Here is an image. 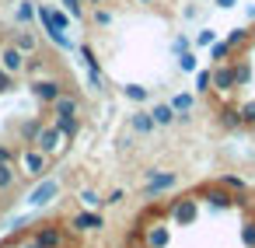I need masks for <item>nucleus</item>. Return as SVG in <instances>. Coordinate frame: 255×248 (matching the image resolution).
Here are the masks:
<instances>
[{"instance_id":"41","label":"nucleus","mask_w":255,"mask_h":248,"mask_svg":"<svg viewBox=\"0 0 255 248\" xmlns=\"http://www.w3.org/2000/svg\"><path fill=\"white\" fill-rule=\"evenodd\" d=\"M14 161V150L11 147H0V164H11Z\"/></svg>"},{"instance_id":"14","label":"nucleus","mask_w":255,"mask_h":248,"mask_svg":"<svg viewBox=\"0 0 255 248\" xmlns=\"http://www.w3.org/2000/svg\"><path fill=\"white\" fill-rule=\"evenodd\" d=\"M49 21H53V28H49V32H67V28H70V14H67V7L49 4Z\"/></svg>"},{"instance_id":"26","label":"nucleus","mask_w":255,"mask_h":248,"mask_svg":"<svg viewBox=\"0 0 255 248\" xmlns=\"http://www.w3.org/2000/svg\"><path fill=\"white\" fill-rule=\"evenodd\" d=\"M14 46L28 56V53H35V46H39V42H35V35H32V32H18V35H14Z\"/></svg>"},{"instance_id":"2","label":"nucleus","mask_w":255,"mask_h":248,"mask_svg":"<svg viewBox=\"0 0 255 248\" xmlns=\"http://www.w3.org/2000/svg\"><path fill=\"white\" fill-rule=\"evenodd\" d=\"M168 217H171L175 227H189V224L199 217V199H196V196H182V199H175L171 210H168Z\"/></svg>"},{"instance_id":"17","label":"nucleus","mask_w":255,"mask_h":248,"mask_svg":"<svg viewBox=\"0 0 255 248\" xmlns=\"http://www.w3.org/2000/svg\"><path fill=\"white\" fill-rule=\"evenodd\" d=\"M231 53H234V49H231V42H227V39H217V42L210 46V56H213L217 63H231Z\"/></svg>"},{"instance_id":"22","label":"nucleus","mask_w":255,"mask_h":248,"mask_svg":"<svg viewBox=\"0 0 255 248\" xmlns=\"http://www.w3.org/2000/svg\"><path fill=\"white\" fill-rule=\"evenodd\" d=\"M175 60H178V67H182L185 74H196V70H199V56H196V49H185V53L175 56Z\"/></svg>"},{"instance_id":"7","label":"nucleus","mask_w":255,"mask_h":248,"mask_svg":"<svg viewBox=\"0 0 255 248\" xmlns=\"http://www.w3.org/2000/svg\"><path fill=\"white\" fill-rule=\"evenodd\" d=\"M213 91H220V95L234 91V67L231 63H217L213 67Z\"/></svg>"},{"instance_id":"1","label":"nucleus","mask_w":255,"mask_h":248,"mask_svg":"<svg viewBox=\"0 0 255 248\" xmlns=\"http://www.w3.org/2000/svg\"><path fill=\"white\" fill-rule=\"evenodd\" d=\"M56 196H60V178H42V182L25 196V203H28V210H46Z\"/></svg>"},{"instance_id":"29","label":"nucleus","mask_w":255,"mask_h":248,"mask_svg":"<svg viewBox=\"0 0 255 248\" xmlns=\"http://www.w3.org/2000/svg\"><path fill=\"white\" fill-rule=\"evenodd\" d=\"M196 91L199 95L213 91V70H196Z\"/></svg>"},{"instance_id":"33","label":"nucleus","mask_w":255,"mask_h":248,"mask_svg":"<svg viewBox=\"0 0 255 248\" xmlns=\"http://www.w3.org/2000/svg\"><path fill=\"white\" fill-rule=\"evenodd\" d=\"M11 185H14V168L0 164V189H11Z\"/></svg>"},{"instance_id":"32","label":"nucleus","mask_w":255,"mask_h":248,"mask_svg":"<svg viewBox=\"0 0 255 248\" xmlns=\"http://www.w3.org/2000/svg\"><path fill=\"white\" fill-rule=\"evenodd\" d=\"M238 112H241V126H255V102H245Z\"/></svg>"},{"instance_id":"35","label":"nucleus","mask_w":255,"mask_h":248,"mask_svg":"<svg viewBox=\"0 0 255 248\" xmlns=\"http://www.w3.org/2000/svg\"><path fill=\"white\" fill-rule=\"evenodd\" d=\"M241 241H245V248H255V224L252 220L241 227Z\"/></svg>"},{"instance_id":"39","label":"nucleus","mask_w":255,"mask_h":248,"mask_svg":"<svg viewBox=\"0 0 255 248\" xmlns=\"http://www.w3.org/2000/svg\"><path fill=\"white\" fill-rule=\"evenodd\" d=\"M220 185H224V189H245V182H241V178H234V175H224V178H220Z\"/></svg>"},{"instance_id":"3","label":"nucleus","mask_w":255,"mask_h":248,"mask_svg":"<svg viewBox=\"0 0 255 248\" xmlns=\"http://www.w3.org/2000/svg\"><path fill=\"white\" fill-rule=\"evenodd\" d=\"M175 171H161V168H154V171H147V182H143V196L147 199H154V196H161V192H171L175 189Z\"/></svg>"},{"instance_id":"45","label":"nucleus","mask_w":255,"mask_h":248,"mask_svg":"<svg viewBox=\"0 0 255 248\" xmlns=\"http://www.w3.org/2000/svg\"><path fill=\"white\" fill-rule=\"evenodd\" d=\"M25 248H42V245H39V241H28V245H25Z\"/></svg>"},{"instance_id":"12","label":"nucleus","mask_w":255,"mask_h":248,"mask_svg":"<svg viewBox=\"0 0 255 248\" xmlns=\"http://www.w3.org/2000/svg\"><path fill=\"white\" fill-rule=\"evenodd\" d=\"M35 241H39L42 248H63V234H60V227H56V224H46V227H39Z\"/></svg>"},{"instance_id":"19","label":"nucleus","mask_w":255,"mask_h":248,"mask_svg":"<svg viewBox=\"0 0 255 248\" xmlns=\"http://www.w3.org/2000/svg\"><path fill=\"white\" fill-rule=\"evenodd\" d=\"M129 126H133L136 133H143V136H147V133L157 126V123H154V116H150V112H136V116L129 119Z\"/></svg>"},{"instance_id":"42","label":"nucleus","mask_w":255,"mask_h":248,"mask_svg":"<svg viewBox=\"0 0 255 248\" xmlns=\"http://www.w3.org/2000/svg\"><path fill=\"white\" fill-rule=\"evenodd\" d=\"M95 21H98V25H109L112 14H109V11H95Z\"/></svg>"},{"instance_id":"16","label":"nucleus","mask_w":255,"mask_h":248,"mask_svg":"<svg viewBox=\"0 0 255 248\" xmlns=\"http://www.w3.org/2000/svg\"><path fill=\"white\" fill-rule=\"evenodd\" d=\"M53 126H56V133H60L63 140H70V136L77 133V116H56Z\"/></svg>"},{"instance_id":"30","label":"nucleus","mask_w":255,"mask_h":248,"mask_svg":"<svg viewBox=\"0 0 255 248\" xmlns=\"http://www.w3.org/2000/svg\"><path fill=\"white\" fill-rule=\"evenodd\" d=\"M220 126H224V129H238V126H241V112H238V109H224V112H220Z\"/></svg>"},{"instance_id":"49","label":"nucleus","mask_w":255,"mask_h":248,"mask_svg":"<svg viewBox=\"0 0 255 248\" xmlns=\"http://www.w3.org/2000/svg\"><path fill=\"white\" fill-rule=\"evenodd\" d=\"M140 4H147V0H140Z\"/></svg>"},{"instance_id":"37","label":"nucleus","mask_w":255,"mask_h":248,"mask_svg":"<svg viewBox=\"0 0 255 248\" xmlns=\"http://www.w3.org/2000/svg\"><path fill=\"white\" fill-rule=\"evenodd\" d=\"M49 39H53V42H56V46H60V49H67V53H70V49H74V42H70V39H67V32H49Z\"/></svg>"},{"instance_id":"4","label":"nucleus","mask_w":255,"mask_h":248,"mask_svg":"<svg viewBox=\"0 0 255 248\" xmlns=\"http://www.w3.org/2000/svg\"><path fill=\"white\" fill-rule=\"evenodd\" d=\"M21 168H25V175H28V178H42V175H46V168H49V154H42L39 147H35V150L28 147V150L21 154Z\"/></svg>"},{"instance_id":"24","label":"nucleus","mask_w":255,"mask_h":248,"mask_svg":"<svg viewBox=\"0 0 255 248\" xmlns=\"http://www.w3.org/2000/svg\"><path fill=\"white\" fill-rule=\"evenodd\" d=\"M168 105L175 109V116H189V112H192V95H185V91H182V95H175Z\"/></svg>"},{"instance_id":"13","label":"nucleus","mask_w":255,"mask_h":248,"mask_svg":"<svg viewBox=\"0 0 255 248\" xmlns=\"http://www.w3.org/2000/svg\"><path fill=\"white\" fill-rule=\"evenodd\" d=\"M56 116H77V109H81V102L74 98V95H67V91H60V98L49 105Z\"/></svg>"},{"instance_id":"6","label":"nucleus","mask_w":255,"mask_h":248,"mask_svg":"<svg viewBox=\"0 0 255 248\" xmlns=\"http://www.w3.org/2000/svg\"><path fill=\"white\" fill-rule=\"evenodd\" d=\"M0 67H4L7 74H18V70H25V53L11 42V46H0Z\"/></svg>"},{"instance_id":"36","label":"nucleus","mask_w":255,"mask_h":248,"mask_svg":"<svg viewBox=\"0 0 255 248\" xmlns=\"http://www.w3.org/2000/svg\"><path fill=\"white\" fill-rule=\"evenodd\" d=\"M81 4H84V0H60V7H67V14L77 18V21H81Z\"/></svg>"},{"instance_id":"10","label":"nucleus","mask_w":255,"mask_h":248,"mask_svg":"<svg viewBox=\"0 0 255 248\" xmlns=\"http://www.w3.org/2000/svg\"><path fill=\"white\" fill-rule=\"evenodd\" d=\"M203 199H206L210 206H217V210H227V206L234 203V196H231L224 185H210V189H203Z\"/></svg>"},{"instance_id":"11","label":"nucleus","mask_w":255,"mask_h":248,"mask_svg":"<svg viewBox=\"0 0 255 248\" xmlns=\"http://www.w3.org/2000/svg\"><path fill=\"white\" fill-rule=\"evenodd\" d=\"M74 231H102L105 227V220H102V213H95V210H84V213H77L74 217V224H70Z\"/></svg>"},{"instance_id":"43","label":"nucleus","mask_w":255,"mask_h":248,"mask_svg":"<svg viewBox=\"0 0 255 248\" xmlns=\"http://www.w3.org/2000/svg\"><path fill=\"white\" fill-rule=\"evenodd\" d=\"M213 4H217L220 11H231V7H238V0H213Z\"/></svg>"},{"instance_id":"15","label":"nucleus","mask_w":255,"mask_h":248,"mask_svg":"<svg viewBox=\"0 0 255 248\" xmlns=\"http://www.w3.org/2000/svg\"><path fill=\"white\" fill-rule=\"evenodd\" d=\"M81 60H84V67H88V74H91V84L98 88V84H102V67H98V60H95L91 46H84V49H81Z\"/></svg>"},{"instance_id":"47","label":"nucleus","mask_w":255,"mask_h":248,"mask_svg":"<svg viewBox=\"0 0 255 248\" xmlns=\"http://www.w3.org/2000/svg\"><path fill=\"white\" fill-rule=\"evenodd\" d=\"M252 42H255V32H252Z\"/></svg>"},{"instance_id":"18","label":"nucleus","mask_w":255,"mask_h":248,"mask_svg":"<svg viewBox=\"0 0 255 248\" xmlns=\"http://www.w3.org/2000/svg\"><path fill=\"white\" fill-rule=\"evenodd\" d=\"M150 116H154V123H157V126H171L175 109H171L168 102H161V105H154V109H150Z\"/></svg>"},{"instance_id":"40","label":"nucleus","mask_w":255,"mask_h":248,"mask_svg":"<svg viewBox=\"0 0 255 248\" xmlns=\"http://www.w3.org/2000/svg\"><path fill=\"white\" fill-rule=\"evenodd\" d=\"M123 196H126L123 189H112V192L105 196V203H109V206H116V203H123Z\"/></svg>"},{"instance_id":"8","label":"nucleus","mask_w":255,"mask_h":248,"mask_svg":"<svg viewBox=\"0 0 255 248\" xmlns=\"http://www.w3.org/2000/svg\"><path fill=\"white\" fill-rule=\"evenodd\" d=\"M35 147H39L42 154H56V150L63 147V136L56 133V126H42V133L35 136Z\"/></svg>"},{"instance_id":"34","label":"nucleus","mask_w":255,"mask_h":248,"mask_svg":"<svg viewBox=\"0 0 255 248\" xmlns=\"http://www.w3.org/2000/svg\"><path fill=\"white\" fill-rule=\"evenodd\" d=\"M185 49H192V42H189L185 35H175V39H171V53H175V56H182Z\"/></svg>"},{"instance_id":"38","label":"nucleus","mask_w":255,"mask_h":248,"mask_svg":"<svg viewBox=\"0 0 255 248\" xmlns=\"http://www.w3.org/2000/svg\"><path fill=\"white\" fill-rule=\"evenodd\" d=\"M11 77H14V74H7L4 67H0V95H4V91H11V84H14Z\"/></svg>"},{"instance_id":"27","label":"nucleus","mask_w":255,"mask_h":248,"mask_svg":"<svg viewBox=\"0 0 255 248\" xmlns=\"http://www.w3.org/2000/svg\"><path fill=\"white\" fill-rule=\"evenodd\" d=\"M42 133V123L39 119H25L21 123V140H28V143H35V136Z\"/></svg>"},{"instance_id":"9","label":"nucleus","mask_w":255,"mask_h":248,"mask_svg":"<svg viewBox=\"0 0 255 248\" xmlns=\"http://www.w3.org/2000/svg\"><path fill=\"white\" fill-rule=\"evenodd\" d=\"M60 91H63V88H60L56 81H32V95H35L42 105H53V102L60 98Z\"/></svg>"},{"instance_id":"21","label":"nucleus","mask_w":255,"mask_h":248,"mask_svg":"<svg viewBox=\"0 0 255 248\" xmlns=\"http://www.w3.org/2000/svg\"><path fill=\"white\" fill-rule=\"evenodd\" d=\"M248 84H252V63L241 60V63L234 67V88H248Z\"/></svg>"},{"instance_id":"23","label":"nucleus","mask_w":255,"mask_h":248,"mask_svg":"<svg viewBox=\"0 0 255 248\" xmlns=\"http://www.w3.org/2000/svg\"><path fill=\"white\" fill-rule=\"evenodd\" d=\"M123 95L129 102H147L150 98V88H143V84H123Z\"/></svg>"},{"instance_id":"28","label":"nucleus","mask_w":255,"mask_h":248,"mask_svg":"<svg viewBox=\"0 0 255 248\" xmlns=\"http://www.w3.org/2000/svg\"><path fill=\"white\" fill-rule=\"evenodd\" d=\"M227 42H231V49H238V46L252 42V32H248V28H231V32H227Z\"/></svg>"},{"instance_id":"44","label":"nucleus","mask_w":255,"mask_h":248,"mask_svg":"<svg viewBox=\"0 0 255 248\" xmlns=\"http://www.w3.org/2000/svg\"><path fill=\"white\" fill-rule=\"evenodd\" d=\"M248 21H255V4H248Z\"/></svg>"},{"instance_id":"25","label":"nucleus","mask_w":255,"mask_h":248,"mask_svg":"<svg viewBox=\"0 0 255 248\" xmlns=\"http://www.w3.org/2000/svg\"><path fill=\"white\" fill-rule=\"evenodd\" d=\"M213 42H217V32H213V28H203V32H199V35L192 39V49L199 53V49H210Z\"/></svg>"},{"instance_id":"5","label":"nucleus","mask_w":255,"mask_h":248,"mask_svg":"<svg viewBox=\"0 0 255 248\" xmlns=\"http://www.w3.org/2000/svg\"><path fill=\"white\" fill-rule=\"evenodd\" d=\"M143 245H147V248H168V245H171V227H168V224L143 227Z\"/></svg>"},{"instance_id":"46","label":"nucleus","mask_w":255,"mask_h":248,"mask_svg":"<svg viewBox=\"0 0 255 248\" xmlns=\"http://www.w3.org/2000/svg\"><path fill=\"white\" fill-rule=\"evenodd\" d=\"M84 4H102V0H84Z\"/></svg>"},{"instance_id":"31","label":"nucleus","mask_w":255,"mask_h":248,"mask_svg":"<svg viewBox=\"0 0 255 248\" xmlns=\"http://www.w3.org/2000/svg\"><path fill=\"white\" fill-rule=\"evenodd\" d=\"M77 199H81V206H84V210H95V206L102 203V196H98L95 189H81V196H77Z\"/></svg>"},{"instance_id":"20","label":"nucleus","mask_w":255,"mask_h":248,"mask_svg":"<svg viewBox=\"0 0 255 248\" xmlns=\"http://www.w3.org/2000/svg\"><path fill=\"white\" fill-rule=\"evenodd\" d=\"M18 25H32L35 21V0H18Z\"/></svg>"},{"instance_id":"48","label":"nucleus","mask_w":255,"mask_h":248,"mask_svg":"<svg viewBox=\"0 0 255 248\" xmlns=\"http://www.w3.org/2000/svg\"><path fill=\"white\" fill-rule=\"evenodd\" d=\"M136 248H147V245H136Z\"/></svg>"}]
</instances>
